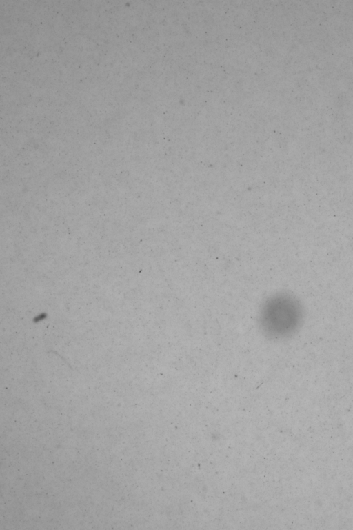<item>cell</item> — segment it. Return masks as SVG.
<instances>
[{"mask_svg": "<svg viewBox=\"0 0 353 530\" xmlns=\"http://www.w3.org/2000/svg\"><path fill=\"white\" fill-rule=\"evenodd\" d=\"M305 310L292 293H276L266 298L259 310V324L263 334L272 340L294 336L302 327Z\"/></svg>", "mask_w": 353, "mask_h": 530, "instance_id": "cell-1", "label": "cell"}]
</instances>
